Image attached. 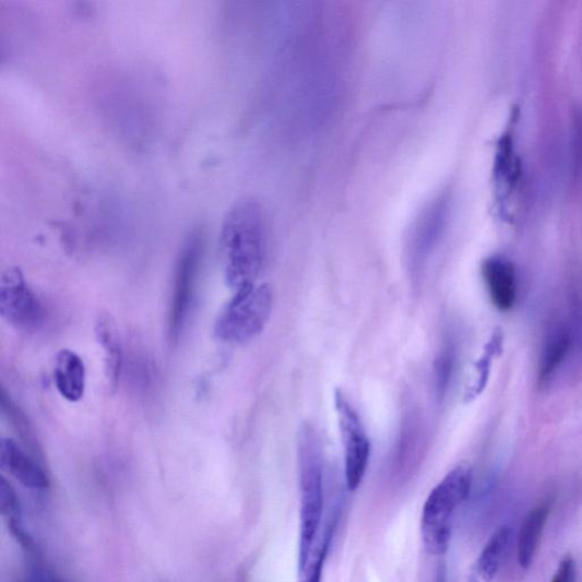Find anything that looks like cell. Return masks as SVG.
<instances>
[{"mask_svg": "<svg viewBox=\"0 0 582 582\" xmlns=\"http://www.w3.org/2000/svg\"><path fill=\"white\" fill-rule=\"evenodd\" d=\"M483 276L494 307L509 311L516 299V272L513 263L503 256H494L483 263Z\"/></svg>", "mask_w": 582, "mask_h": 582, "instance_id": "30bf717a", "label": "cell"}, {"mask_svg": "<svg viewBox=\"0 0 582 582\" xmlns=\"http://www.w3.org/2000/svg\"><path fill=\"white\" fill-rule=\"evenodd\" d=\"M55 384L62 397L76 403L85 395L86 366L71 349H62L57 357L54 371Z\"/></svg>", "mask_w": 582, "mask_h": 582, "instance_id": "8fae6325", "label": "cell"}, {"mask_svg": "<svg viewBox=\"0 0 582 582\" xmlns=\"http://www.w3.org/2000/svg\"><path fill=\"white\" fill-rule=\"evenodd\" d=\"M95 331L105 353V376L109 391L115 393L122 371V348L116 322L109 313L98 314Z\"/></svg>", "mask_w": 582, "mask_h": 582, "instance_id": "7c38bea8", "label": "cell"}, {"mask_svg": "<svg viewBox=\"0 0 582 582\" xmlns=\"http://www.w3.org/2000/svg\"><path fill=\"white\" fill-rule=\"evenodd\" d=\"M511 537L510 526L503 525L485 545L477 562L478 572L485 581H491L500 571Z\"/></svg>", "mask_w": 582, "mask_h": 582, "instance_id": "5bb4252c", "label": "cell"}, {"mask_svg": "<svg viewBox=\"0 0 582 582\" xmlns=\"http://www.w3.org/2000/svg\"><path fill=\"white\" fill-rule=\"evenodd\" d=\"M202 234L192 231L187 238L177 263L169 311V337L177 343L189 319L203 259Z\"/></svg>", "mask_w": 582, "mask_h": 582, "instance_id": "5b68a950", "label": "cell"}, {"mask_svg": "<svg viewBox=\"0 0 582 582\" xmlns=\"http://www.w3.org/2000/svg\"><path fill=\"white\" fill-rule=\"evenodd\" d=\"M473 486V470L467 464L455 466L430 492L421 518L423 538L432 554L449 549L453 519Z\"/></svg>", "mask_w": 582, "mask_h": 582, "instance_id": "3957f363", "label": "cell"}, {"mask_svg": "<svg viewBox=\"0 0 582 582\" xmlns=\"http://www.w3.org/2000/svg\"><path fill=\"white\" fill-rule=\"evenodd\" d=\"M571 347V336L566 329H558L547 338L541 358L539 382L547 381L563 364Z\"/></svg>", "mask_w": 582, "mask_h": 582, "instance_id": "9a60e30c", "label": "cell"}, {"mask_svg": "<svg viewBox=\"0 0 582 582\" xmlns=\"http://www.w3.org/2000/svg\"><path fill=\"white\" fill-rule=\"evenodd\" d=\"M329 542L328 539L322 544L316 560L310 567L307 568V575H305L304 582H321L324 561L326 558Z\"/></svg>", "mask_w": 582, "mask_h": 582, "instance_id": "ac0fdd59", "label": "cell"}, {"mask_svg": "<svg viewBox=\"0 0 582 582\" xmlns=\"http://www.w3.org/2000/svg\"><path fill=\"white\" fill-rule=\"evenodd\" d=\"M550 509L548 502L539 504L526 515L521 526L518 538V562L524 570L530 569L535 560Z\"/></svg>", "mask_w": 582, "mask_h": 582, "instance_id": "4fadbf2b", "label": "cell"}, {"mask_svg": "<svg viewBox=\"0 0 582 582\" xmlns=\"http://www.w3.org/2000/svg\"><path fill=\"white\" fill-rule=\"evenodd\" d=\"M273 307L269 285H249L236 292L216 319L214 334L226 343L241 344L261 335Z\"/></svg>", "mask_w": 582, "mask_h": 582, "instance_id": "277c9868", "label": "cell"}, {"mask_svg": "<svg viewBox=\"0 0 582 582\" xmlns=\"http://www.w3.org/2000/svg\"><path fill=\"white\" fill-rule=\"evenodd\" d=\"M335 408L345 452V477L351 491L363 484L370 462L371 446L365 426L343 391L335 393Z\"/></svg>", "mask_w": 582, "mask_h": 582, "instance_id": "8992f818", "label": "cell"}, {"mask_svg": "<svg viewBox=\"0 0 582 582\" xmlns=\"http://www.w3.org/2000/svg\"><path fill=\"white\" fill-rule=\"evenodd\" d=\"M0 314L12 325L35 326L43 318L41 304L19 268H9L0 278Z\"/></svg>", "mask_w": 582, "mask_h": 582, "instance_id": "52a82bcc", "label": "cell"}, {"mask_svg": "<svg viewBox=\"0 0 582 582\" xmlns=\"http://www.w3.org/2000/svg\"><path fill=\"white\" fill-rule=\"evenodd\" d=\"M550 582H577V565L572 557H565Z\"/></svg>", "mask_w": 582, "mask_h": 582, "instance_id": "e0dca14e", "label": "cell"}, {"mask_svg": "<svg viewBox=\"0 0 582 582\" xmlns=\"http://www.w3.org/2000/svg\"><path fill=\"white\" fill-rule=\"evenodd\" d=\"M300 485L299 572L307 570L313 542L320 528L323 512V478L321 442L314 427L304 424L298 431Z\"/></svg>", "mask_w": 582, "mask_h": 582, "instance_id": "7a4b0ae2", "label": "cell"}, {"mask_svg": "<svg viewBox=\"0 0 582 582\" xmlns=\"http://www.w3.org/2000/svg\"><path fill=\"white\" fill-rule=\"evenodd\" d=\"M0 465L23 486L34 490L49 488V478L37 460L23 450L15 440L0 441Z\"/></svg>", "mask_w": 582, "mask_h": 582, "instance_id": "9c48e42d", "label": "cell"}, {"mask_svg": "<svg viewBox=\"0 0 582 582\" xmlns=\"http://www.w3.org/2000/svg\"><path fill=\"white\" fill-rule=\"evenodd\" d=\"M0 511H2V515L8 522L11 532L21 545L27 549H32L33 541L26 535L23 528L19 496L5 477L0 478Z\"/></svg>", "mask_w": 582, "mask_h": 582, "instance_id": "2e32d148", "label": "cell"}, {"mask_svg": "<svg viewBox=\"0 0 582 582\" xmlns=\"http://www.w3.org/2000/svg\"><path fill=\"white\" fill-rule=\"evenodd\" d=\"M219 248L227 285L236 292L254 285L265 254V215L256 199H241L229 209Z\"/></svg>", "mask_w": 582, "mask_h": 582, "instance_id": "6da1fadb", "label": "cell"}, {"mask_svg": "<svg viewBox=\"0 0 582 582\" xmlns=\"http://www.w3.org/2000/svg\"><path fill=\"white\" fill-rule=\"evenodd\" d=\"M521 174V162L514 150L513 123L511 122L497 142L492 166L496 202L500 210L506 207V203L515 192Z\"/></svg>", "mask_w": 582, "mask_h": 582, "instance_id": "ba28073f", "label": "cell"}]
</instances>
